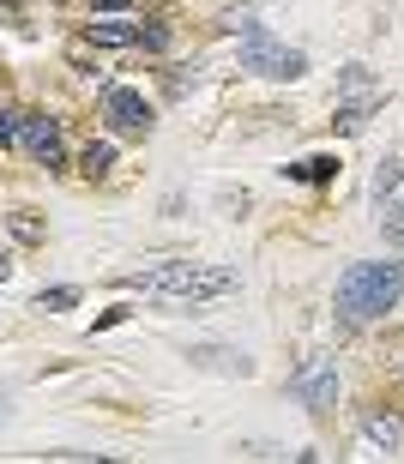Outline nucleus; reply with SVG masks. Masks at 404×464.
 I'll return each instance as SVG.
<instances>
[{"label": "nucleus", "mask_w": 404, "mask_h": 464, "mask_svg": "<svg viewBox=\"0 0 404 464\" xmlns=\"http://www.w3.org/2000/svg\"><path fill=\"white\" fill-rule=\"evenodd\" d=\"M242 67L265 72V79H296V72H302V49H284V43H272V36L254 24L247 43H242Z\"/></svg>", "instance_id": "3"}, {"label": "nucleus", "mask_w": 404, "mask_h": 464, "mask_svg": "<svg viewBox=\"0 0 404 464\" xmlns=\"http://www.w3.org/2000/svg\"><path fill=\"white\" fill-rule=\"evenodd\" d=\"M362 440H369V447H380L392 459V452H404V422H399V416H380V411H374V416H362Z\"/></svg>", "instance_id": "8"}, {"label": "nucleus", "mask_w": 404, "mask_h": 464, "mask_svg": "<svg viewBox=\"0 0 404 464\" xmlns=\"http://www.w3.org/2000/svg\"><path fill=\"white\" fill-rule=\"evenodd\" d=\"M290 175H314V181H320V175H332V157H308V163H296Z\"/></svg>", "instance_id": "13"}, {"label": "nucleus", "mask_w": 404, "mask_h": 464, "mask_svg": "<svg viewBox=\"0 0 404 464\" xmlns=\"http://www.w3.org/2000/svg\"><path fill=\"white\" fill-rule=\"evenodd\" d=\"M344 85H351V103H338V127H344V133H356V127L369 121V109H374V97H380V91H374V79L362 67L344 72Z\"/></svg>", "instance_id": "6"}, {"label": "nucleus", "mask_w": 404, "mask_h": 464, "mask_svg": "<svg viewBox=\"0 0 404 464\" xmlns=\"http://www.w3.org/2000/svg\"><path fill=\"white\" fill-rule=\"evenodd\" d=\"M103 115H109L115 133H145V127H151V103H145L139 91H127V85H115L103 97Z\"/></svg>", "instance_id": "5"}, {"label": "nucleus", "mask_w": 404, "mask_h": 464, "mask_svg": "<svg viewBox=\"0 0 404 464\" xmlns=\"http://www.w3.org/2000/svg\"><path fill=\"white\" fill-rule=\"evenodd\" d=\"M290 386H296V398L308 404V411H326V404L338 398V362L332 356H314L296 380H290Z\"/></svg>", "instance_id": "4"}, {"label": "nucleus", "mask_w": 404, "mask_h": 464, "mask_svg": "<svg viewBox=\"0 0 404 464\" xmlns=\"http://www.w3.org/2000/svg\"><path fill=\"white\" fill-rule=\"evenodd\" d=\"M72 302H79V290H72V284H61V290H43V295H36V308H43V314H61V308H72Z\"/></svg>", "instance_id": "10"}, {"label": "nucleus", "mask_w": 404, "mask_h": 464, "mask_svg": "<svg viewBox=\"0 0 404 464\" xmlns=\"http://www.w3.org/2000/svg\"><path fill=\"white\" fill-rule=\"evenodd\" d=\"M6 277H13V259H6V254H0V284H6Z\"/></svg>", "instance_id": "14"}, {"label": "nucleus", "mask_w": 404, "mask_h": 464, "mask_svg": "<svg viewBox=\"0 0 404 464\" xmlns=\"http://www.w3.org/2000/svg\"><path fill=\"white\" fill-rule=\"evenodd\" d=\"M24 139V115L18 109H0V145H18Z\"/></svg>", "instance_id": "11"}, {"label": "nucleus", "mask_w": 404, "mask_h": 464, "mask_svg": "<svg viewBox=\"0 0 404 464\" xmlns=\"http://www.w3.org/2000/svg\"><path fill=\"white\" fill-rule=\"evenodd\" d=\"M399 181H404V157H387V163H380V175H374V193L387 199V193L399 188Z\"/></svg>", "instance_id": "9"}, {"label": "nucleus", "mask_w": 404, "mask_h": 464, "mask_svg": "<svg viewBox=\"0 0 404 464\" xmlns=\"http://www.w3.org/2000/svg\"><path fill=\"white\" fill-rule=\"evenodd\" d=\"M109 163H115V145H91V151H85V169L91 175H109Z\"/></svg>", "instance_id": "12"}, {"label": "nucleus", "mask_w": 404, "mask_h": 464, "mask_svg": "<svg viewBox=\"0 0 404 464\" xmlns=\"http://www.w3.org/2000/svg\"><path fill=\"white\" fill-rule=\"evenodd\" d=\"M127 284L145 290L151 302H211V295L236 290L242 272H236V266H206V259H169L158 272H133Z\"/></svg>", "instance_id": "1"}, {"label": "nucleus", "mask_w": 404, "mask_h": 464, "mask_svg": "<svg viewBox=\"0 0 404 464\" xmlns=\"http://www.w3.org/2000/svg\"><path fill=\"white\" fill-rule=\"evenodd\" d=\"M103 6H127V0H103Z\"/></svg>", "instance_id": "16"}, {"label": "nucleus", "mask_w": 404, "mask_h": 464, "mask_svg": "<svg viewBox=\"0 0 404 464\" xmlns=\"http://www.w3.org/2000/svg\"><path fill=\"white\" fill-rule=\"evenodd\" d=\"M404 295V266L399 259H362L338 284V314L344 320H380L392 314V302Z\"/></svg>", "instance_id": "2"}, {"label": "nucleus", "mask_w": 404, "mask_h": 464, "mask_svg": "<svg viewBox=\"0 0 404 464\" xmlns=\"http://www.w3.org/2000/svg\"><path fill=\"white\" fill-rule=\"evenodd\" d=\"M24 151H31L43 169H54V163H61V127L43 121V115H24Z\"/></svg>", "instance_id": "7"}, {"label": "nucleus", "mask_w": 404, "mask_h": 464, "mask_svg": "<svg viewBox=\"0 0 404 464\" xmlns=\"http://www.w3.org/2000/svg\"><path fill=\"white\" fill-rule=\"evenodd\" d=\"M392 224H404V206H399V211H392Z\"/></svg>", "instance_id": "15"}]
</instances>
